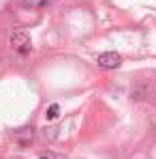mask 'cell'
<instances>
[{"label":"cell","mask_w":156,"mask_h":159,"mask_svg":"<svg viewBox=\"0 0 156 159\" xmlns=\"http://www.w3.org/2000/svg\"><path fill=\"white\" fill-rule=\"evenodd\" d=\"M45 2H47V0H22V4L28 7V9H41Z\"/></svg>","instance_id":"obj_4"},{"label":"cell","mask_w":156,"mask_h":159,"mask_svg":"<svg viewBox=\"0 0 156 159\" xmlns=\"http://www.w3.org/2000/svg\"><path fill=\"white\" fill-rule=\"evenodd\" d=\"M11 48L15 50L17 54H28L32 50V41H30V37H28L26 32H13V37H11Z\"/></svg>","instance_id":"obj_1"},{"label":"cell","mask_w":156,"mask_h":159,"mask_svg":"<svg viewBox=\"0 0 156 159\" xmlns=\"http://www.w3.org/2000/svg\"><path fill=\"white\" fill-rule=\"evenodd\" d=\"M58 116H60V106H58V103H52V106L47 107V114H45V118H47V120H56Z\"/></svg>","instance_id":"obj_3"},{"label":"cell","mask_w":156,"mask_h":159,"mask_svg":"<svg viewBox=\"0 0 156 159\" xmlns=\"http://www.w3.org/2000/svg\"><path fill=\"white\" fill-rule=\"evenodd\" d=\"M96 65H99L101 69H118V67L122 65V56L116 54V52H105L96 58Z\"/></svg>","instance_id":"obj_2"},{"label":"cell","mask_w":156,"mask_h":159,"mask_svg":"<svg viewBox=\"0 0 156 159\" xmlns=\"http://www.w3.org/2000/svg\"><path fill=\"white\" fill-rule=\"evenodd\" d=\"M41 159H53V155H52V153H43V155H41Z\"/></svg>","instance_id":"obj_5"}]
</instances>
